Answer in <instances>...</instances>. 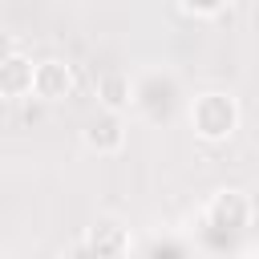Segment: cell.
I'll use <instances>...</instances> for the list:
<instances>
[{
	"mask_svg": "<svg viewBox=\"0 0 259 259\" xmlns=\"http://www.w3.org/2000/svg\"><path fill=\"white\" fill-rule=\"evenodd\" d=\"M32 93L40 101H65L73 93V65L49 57V61H36L32 65Z\"/></svg>",
	"mask_w": 259,
	"mask_h": 259,
	"instance_id": "3",
	"label": "cell"
},
{
	"mask_svg": "<svg viewBox=\"0 0 259 259\" xmlns=\"http://www.w3.org/2000/svg\"><path fill=\"white\" fill-rule=\"evenodd\" d=\"M182 16H198V20H210V16H223L227 4H178Z\"/></svg>",
	"mask_w": 259,
	"mask_h": 259,
	"instance_id": "8",
	"label": "cell"
},
{
	"mask_svg": "<svg viewBox=\"0 0 259 259\" xmlns=\"http://www.w3.org/2000/svg\"><path fill=\"white\" fill-rule=\"evenodd\" d=\"M28 93H32V61L24 53H16V57H8L0 65V97L4 101H20Z\"/></svg>",
	"mask_w": 259,
	"mask_h": 259,
	"instance_id": "6",
	"label": "cell"
},
{
	"mask_svg": "<svg viewBox=\"0 0 259 259\" xmlns=\"http://www.w3.org/2000/svg\"><path fill=\"white\" fill-rule=\"evenodd\" d=\"M16 53H20V40H16V32L0 28V65H4L8 57H16Z\"/></svg>",
	"mask_w": 259,
	"mask_h": 259,
	"instance_id": "9",
	"label": "cell"
},
{
	"mask_svg": "<svg viewBox=\"0 0 259 259\" xmlns=\"http://www.w3.org/2000/svg\"><path fill=\"white\" fill-rule=\"evenodd\" d=\"M97 101H101L105 113H117V117H121V113L134 105V81H130V73H121V69L101 73V77H97Z\"/></svg>",
	"mask_w": 259,
	"mask_h": 259,
	"instance_id": "5",
	"label": "cell"
},
{
	"mask_svg": "<svg viewBox=\"0 0 259 259\" xmlns=\"http://www.w3.org/2000/svg\"><path fill=\"white\" fill-rule=\"evenodd\" d=\"M89 247L97 251V255H121V247H125V231L117 227V223H97L93 231H89Z\"/></svg>",
	"mask_w": 259,
	"mask_h": 259,
	"instance_id": "7",
	"label": "cell"
},
{
	"mask_svg": "<svg viewBox=\"0 0 259 259\" xmlns=\"http://www.w3.org/2000/svg\"><path fill=\"white\" fill-rule=\"evenodd\" d=\"M239 101L231 93H198L190 101V130L202 142H227L239 130Z\"/></svg>",
	"mask_w": 259,
	"mask_h": 259,
	"instance_id": "1",
	"label": "cell"
},
{
	"mask_svg": "<svg viewBox=\"0 0 259 259\" xmlns=\"http://www.w3.org/2000/svg\"><path fill=\"white\" fill-rule=\"evenodd\" d=\"M81 142H85V150H93V154H101V158H109V154H117L121 146H125V117H117V113H93L89 121H85V130H81Z\"/></svg>",
	"mask_w": 259,
	"mask_h": 259,
	"instance_id": "2",
	"label": "cell"
},
{
	"mask_svg": "<svg viewBox=\"0 0 259 259\" xmlns=\"http://www.w3.org/2000/svg\"><path fill=\"white\" fill-rule=\"evenodd\" d=\"M206 219L223 231H243L251 223V198L243 190H219L210 202H206Z\"/></svg>",
	"mask_w": 259,
	"mask_h": 259,
	"instance_id": "4",
	"label": "cell"
}]
</instances>
